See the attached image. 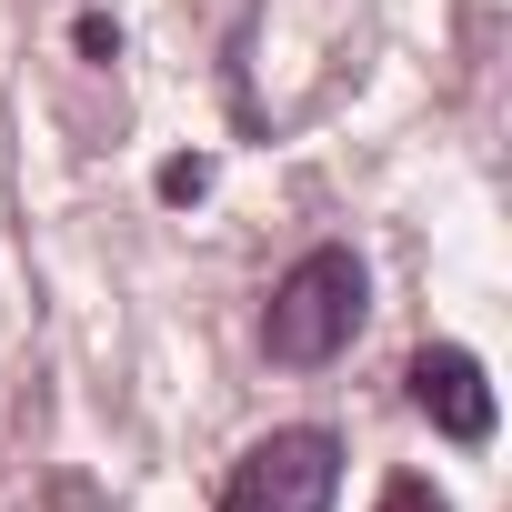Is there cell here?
Listing matches in <instances>:
<instances>
[{"instance_id":"cell-4","label":"cell","mask_w":512,"mask_h":512,"mask_svg":"<svg viewBox=\"0 0 512 512\" xmlns=\"http://www.w3.org/2000/svg\"><path fill=\"white\" fill-rule=\"evenodd\" d=\"M382 512H442V492H432V482H412V472H402V482H392V492H382Z\"/></svg>"},{"instance_id":"cell-2","label":"cell","mask_w":512,"mask_h":512,"mask_svg":"<svg viewBox=\"0 0 512 512\" xmlns=\"http://www.w3.org/2000/svg\"><path fill=\"white\" fill-rule=\"evenodd\" d=\"M342 492V432L322 422H292L272 442H251L221 482V512H332Z\"/></svg>"},{"instance_id":"cell-5","label":"cell","mask_w":512,"mask_h":512,"mask_svg":"<svg viewBox=\"0 0 512 512\" xmlns=\"http://www.w3.org/2000/svg\"><path fill=\"white\" fill-rule=\"evenodd\" d=\"M201 181H211L201 161H171V171H161V201H201Z\"/></svg>"},{"instance_id":"cell-1","label":"cell","mask_w":512,"mask_h":512,"mask_svg":"<svg viewBox=\"0 0 512 512\" xmlns=\"http://www.w3.org/2000/svg\"><path fill=\"white\" fill-rule=\"evenodd\" d=\"M362 302H372L362 262H352L342 241H322V251H302V262L272 282L262 352H272L282 372H322V362H342V352H352V332H362Z\"/></svg>"},{"instance_id":"cell-3","label":"cell","mask_w":512,"mask_h":512,"mask_svg":"<svg viewBox=\"0 0 512 512\" xmlns=\"http://www.w3.org/2000/svg\"><path fill=\"white\" fill-rule=\"evenodd\" d=\"M412 402H422L452 442H492V382H482V362H472L462 342H432V352L412 362Z\"/></svg>"}]
</instances>
